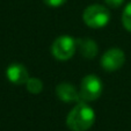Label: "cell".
I'll list each match as a JSON object with an SVG mask.
<instances>
[{
	"label": "cell",
	"mask_w": 131,
	"mask_h": 131,
	"mask_svg": "<svg viewBox=\"0 0 131 131\" xmlns=\"http://www.w3.org/2000/svg\"><path fill=\"white\" fill-rule=\"evenodd\" d=\"M25 86L27 88V91L34 95L40 94L41 92L43 91V82L38 78H29Z\"/></svg>",
	"instance_id": "9c48e42d"
},
{
	"label": "cell",
	"mask_w": 131,
	"mask_h": 131,
	"mask_svg": "<svg viewBox=\"0 0 131 131\" xmlns=\"http://www.w3.org/2000/svg\"><path fill=\"white\" fill-rule=\"evenodd\" d=\"M102 92H103V84L96 74H87L86 77L82 78L79 88L81 101H95L101 96Z\"/></svg>",
	"instance_id": "3957f363"
},
{
	"label": "cell",
	"mask_w": 131,
	"mask_h": 131,
	"mask_svg": "<svg viewBox=\"0 0 131 131\" xmlns=\"http://www.w3.org/2000/svg\"><path fill=\"white\" fill-rule=\"evenodd\" d=\"M56 95L58 99L63 102L66 103H72V102H79L81 101L80 99V94L78 91L71 82H60L56 86Z\"/></svg>",
	"instance_id": "52a82bcc"
},
{
	"label": "cell",
	"mask_w": 131,
	"mask_h": 131,
	"mask_svg": "<svg viewBox=\"0 0 131 131\" xmlns=\"http://www.w3.org/2000/svg\"><path fill=\"white\" fill-rule=\"evenodd\" d=\"M122 23H123V27L131 32V3L125 6L122 13Z\"/></svg>",
	"instance_id": "30bf717a"
},
{
	"label": "cell",
	"mask_w": 131,
	"mask_h": 131,
	"mask_svg": "<svg viewBox=\"0 0 131 131\" xmlns=\"http://www.w3.org/2000/svg\"><path fill=\"white\" fill-rule=\"evenodd\" d=\"M104 3L111 8H118L119 6L123 5L124 0H104Z\"/></svg>",
	"instance_id": "7c38bea8"
},
{
	"label": "cell",
	"mask_w": 131,
	"mask_h": 131,
	"mask_svg": "<svg viewBox=\"0 0 131 131\" xmlns=\"http://www.w3.org/2000/svg\"><path fill=\"white\" fill-rule=\"evenodd\" d=\"M6 77L14 85H26L29 79V72L27 67L20 63H13L6 70Z\"/></svg>",
	"instance_id": "8992f818"
},
{
	"label": "cell",
	"mask_w": 131,
	"mask_h": 131,
	"mask_svg": "<svg viewBox=\"0 0 131 131\" xmlns=\"http://www.w3.org/2000/svg\"><path fill=\"white\" fill-rule=\"evenodd\" d=\"M101 66L107 72H114L119 70L125 63V53L118 48H111L107 50L101 57Z\"/></svg>",
	"instance_id": "5b68a950"
},
{
	"label": "cell",
	"mask_w": 131,
	"mask_h": 131,
	"mask_svg": "<svg viewBox=\"0 0 131 131\" xmlns=\"http://www.w3.org/2000/svg\"><path fill=\"white\" fill-rule=\"evenodd\" d=\"M95 122V111L87 102L79 101L70 110L66 125L71 131H87Z\"/></svg>",
	"instance_id": "6da1fadb"
},
{
	"label": "cell",
	"mask_w": 131,
	"mask_h": 131,
	"mask_svg": "<svg viewBox=\"0 0 131 131\" xmlns=\"http://www.w3.org/2000/svg\"><path fill=\"white\" fill-rule=\"evenodd\" d=\"M77 49L79 50L80 54L86 59H93L99 53V47L96 42L89 37L77 38Z\"/></svg>",
	"instance_id": "ba28073f"
},
{
	"label": "cell",
	"mask_w": 131,
	"mask_h": 131,
	"mask_svg": "<svg viewBox=\"0 0 131 131\" xmlns=\"http://www.w3.org/2000/svg\"><path fill=\"white\" fill-rule=\"evenodd\" d=\"M43 1L45 5L50 6V7H59L66 3V0H43Z\"/></svg>",
	"instance_id": "8fae6325"
},
{
	"label": "cell",
	"mask_w": 131,
	"mask_h": 131,
	"mask_svg": "<svg viewBox=\"0 0 131 131\" xmlns=\"http://www.w3.org/2000/svg\"><path fill=\"white\" fill-rule=\"evenodd\" d=\"M110 10L108 8L99 4H95V5L88 6L84 10L82 20L89 28L100 29L108 25L110 21Z\"/></svg>",
	"instance_id": "7a4b0ae2"
},
{
	"label": "cell",
	"mask_w": 131,
	"mask_h": 131,
	"mask_svg": "<svg viewBox=\"0 0 131 131\" xmlns=\"http://www.w3.org/2000/svg\"><path fill=\"white\" fill-rule=\"evenodd\" d=\"M77 50V40L72 36L62 35L53 41L51 45V53L58 60H69L73 57Z\"/></svg>",
	"instance_id": "277c9868"
}]
</instances>
